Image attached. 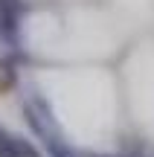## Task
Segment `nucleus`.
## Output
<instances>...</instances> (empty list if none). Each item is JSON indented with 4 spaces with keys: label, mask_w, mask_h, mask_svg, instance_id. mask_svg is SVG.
<instances>
[{
    "label": "nucleus",
    "mask_w": 154,
    "mask_h": 157,
    "mask_svg": "<svg viewBox=\"0 0 154 157\" xmlns=\"http://www.w3.org/2000/svg\"><path fill=\"white\" fill-rule=\"evenodd\" d=\"M17 17H21V0H0V32L6 38H15Z\"/></svg>",
    "instance_id": "nucleus-1"
},
{
    "label": "nucleus",
    "mask_w": 154,
    "mask_h": 157,
    "mask_svg": "<svg viewBox=\"0 0 154 157\" xmlns=\"http://www.w3.org/2000/svg\"><path fill=\"white\" fill-rule=\"evenodd\" d=\"M44 143H47V148H50V154H52V157H76L70 148H64V146H61V140H58V137H52V134H47V137H44Z\"/></svg>",
    "instance_id": "nucleus-2"
}]
</instances>
